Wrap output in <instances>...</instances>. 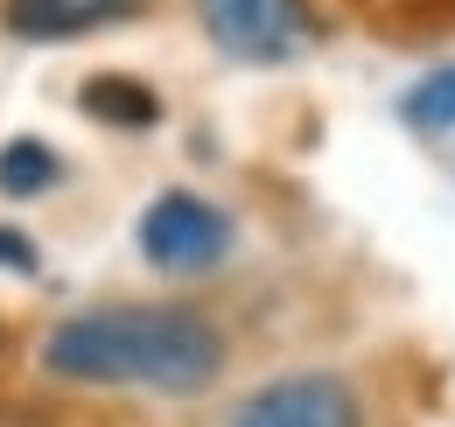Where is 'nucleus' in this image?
Returning a JSON list of instances; mask_svg holds the SVG:
<instances>
[{
	"label": "nucleus",
	"mask_w": 455,
	"mask_h": 427,
	"mask_svg": "<svg viewBox=\"0 0 455 427\" xmlns=\"http://www.w3.org/2000/svg\"><path fill=\"white\" fill-rule=\"evenodd\" d=\"M399 112H406V126H420V133H449L455 126V70L420 77V85L399 99Z\"/></svg>",
	"instance_id": "8"
},
{
	"label": "nucleus",
	"mask_w": 455,
	"mask_h": 427,
	"mask_svg": "<svg viewBox=\"0 0 455 427\" xmlns=\"http://www.w3.org/2000/svg\"><path fill=\"white\" fill-rule=\"evenodd\" d=\"M43 365L77 385H140L182 399L225 372V336L196 309H84L43 336Z\"/></svg>",
	"instance_id": "1"
},
{
	"label": "nucleus",
	"mask_w": 455,
	"mask_h": 427,
	"mask_svg": "<svg viewBox=\"0 0 455 427\" xmlns=\"http://www.w3.org/2000/svg\"><path fill=\"white\" fill-rule=\"evenodd\" d=\"M231 427H364V414H357V392L337 372H294L259 385L231 414Z\"/></svg>",
	"instance_id": "4"
},
{
	"label": "nucleus",
	"mask_w": 455,
	"mask_h": 427,
	"mask_svg": "<svg viewBox=\"0 0 455 427\" xmlns=\"http://www.w3.org/2000/svg\"><path fill=\"white\" fill-rule=\"evenodd\" d=\"M0 273H36V246L21 231H0Z\"/></svg>",
	"instance_id": "9"
},
{
	"label": "nucleus",
	"mask_w": 455,
	"mask_h": 427,
	"mask_svg": "<svg viewBox=\"0 0 455 427\" xmlns=\"http://www.w3.org/2000/svg\"><path fill=\"white\" fill-rule=\"evenodd\" d=\"M84 112L99 119V126H155L162 119V99L140 85V77H92L84 85Z\"/></svg>",
	"instance_id": "6"
},
{
	"label": "nucleus",
	"mask_w": 455,
	"mask_h": 427,
	"mask_svg": "<svg viewBox=\"0 0 455 427\" xmlns=\"http://www.w3.org/2000/svg\"><path fill=\"white\" fill-rule=\"evenodd\" d=\"M196 14L211 28V43L238 63H281L308 36L301 0H196Z\"/></svg>",
	"instance_id": "3"
},
{
	"label": "nucleus",
	"mask_w": 455,
	"mask_h": 427,
	"mask_svg": "<svg viewBox=\"0 0 455 427\" xmlns=\"http://www.w3.org/2000/svg\"><path fill=\"white\" fill-rule=\"evenodd\" d=\"M57 182H63V161H57L50 141L21 133V141L0 148V197H43V189H57Z\"/></svg>",
	"instance_id": "7"
},
{
	"label": "nucleus",
	"mask_w": 455,
	"mask_h": 427,
	"mask_svg": "<svg viewBox=\"0 0 455 427\" xmlns=\"http://www.w3.org/2000/svg\"><path fill=\"white\" fill-rule=\"evenodd\" d=\"M148 0H0L7 36L21 43H70V36H99L113 21H133Z\"/></svg>",
	"instance_id": "5"
},
{
	"label": "nucleus",
	"mask_w": 455,
	"mask_h": 427,
	"mask_svg": "<svg viewBox=\"0 0 455 427\" xmlns=\"http://www.w3.org/2000/svg\"><path fill=\"white\" fill-rule=\"evenodd\" d=\"M140 253L155 273H211L231 253V217L189 189H169L140 211Z\"/></svg>",
	"instance_id": "2"
}]
</instances>
